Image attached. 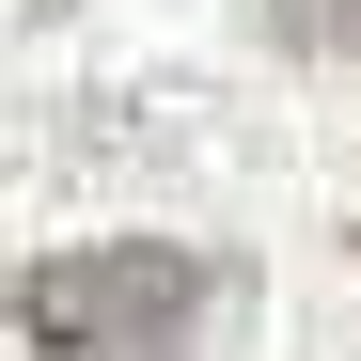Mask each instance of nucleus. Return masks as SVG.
I'll list each match as a JSON object with an SVG mask.
<instances>
[{"instance_id": "nucleus-1", "label": "nucleus", "mask_w": 361, "mask_h": 361, "mask_svg": "<svg viewBox=\"0 0 361 361\" xmlns=\"http://www.w3.org/2000/svg\"><path fill=\"white\" fill-rule=\"evenodd\" d=\"M204 298H220L204 252H173V235H94V252H47L16 283V330L47 361H157Z\"/></svg>"}]
</instances>
